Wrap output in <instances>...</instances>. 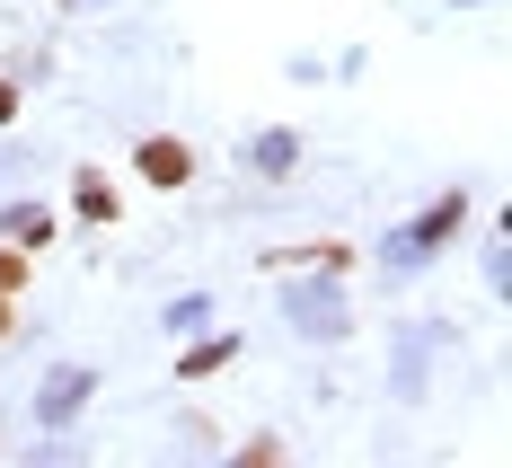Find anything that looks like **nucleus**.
Wrapping results in <instances>:
<instances>
[{
  "instance_id": "2",
  "label": "nucleus",
  "mask_w": 512,
  "mask_h": 468,
  "mask_svg": "<svg viewBox=\"0 0 512 468\" xmlns=\"http://www.w3.org/2000/svg\"><path fill=\"white\" fill-rule=\"evenodd\" d=\"M0 239H9V248H45V239H53V212L9 204V212H0Z\"/></svg>"
},
{
  "instance_id": "7",
  "label": "nucleus",
  "mask_w": 512,
  "mask_h": 468,
  "mask_svg": "<svg viewBox=\"0 0 512 468\" xmlns=\"http://www.w3.org/2000/svg\"><path fill=\"white\" fill-rule=\"evenodd\" d=\"M9 115H18V89H9V80H0V124H9Z\"/></svg>"
},
{
  "instance_id": "3",
  "label": "nucleus",
  "mask_w": 512,
  "mask_h": 468,
  "mask_svg": "<svg viewBox=\"0 0 512 468\" xmlns=\"http://www.w3.org/2000/svg\"><path fill=\"white\" fill-rule=\"evenodd\" d=\"M71 204H80V221H98V230H106V221H115V186H106L98 168H80V177H71Z\"/></svg>"
},
{
  "instance_id": "4",
  "label": "nucleus",
  "mask_w": 512,
  "mask_h": 468,
  "mask_svg": "<svg viewBox=\"0 0 512 468\" xmlns=\"http://www.w3.org/2000/svg\"><path fill=\"white\" fill-rule=\"evenodd\" d=\"M354 248L345 239H318V248H274V265H345Z\"/></svg>"
},
{
  "instance_id": "8",
  "label": "nucleus",
  "mask_w": 512,
  "mask_h": 468,
  "mask_svg": "<svg viewBox=\"0 0 512 468\" xmlns=\"http://www.w3.org/2000/svg\"><path fill=\"white\" fill-rule=\"evenodd\" d=\"M0 336H9V292H0Z\"/></svg>"
},
{
  "instance_id": "5",
  "label": "nucleus",
  "mask_w": 512,
  "mask_h": 468,
  "mask_svg": "<svg viewBox=\"0 0 512 468\" xmlns=\"http://www.w3.org/2000/svg\"><path fill=\"white\" fill-rule=\"evenodd\" d=\"M221 363H230V345H195V354H186V363H177V371H186V380H212V371H221Z\"/></svg>"
},
{
  "instance_id": "6",
  "label": "nucleus",
  "mask_w": 512,
  "mask_h": 468,
  "mask_svg": "<svg viewBox=\"0 0 512 468\" xmlns=\"http://www.w3.org/2000/svg\"><path fill=\"white\" fill-rule=\"evenodd\" d=\"M0 292H27V257L18 248H0Z\"/></svg>"
},
{
  "instance_id": "1",
  "label": "nucleus",
  "mask_w": 512,
  "mask_h": 468,
  "mask_svg": "<svg viewBox=\"0 0 512 468\" xmlns=\"http://www.w3.org/2000/svg\"><path fill=\"white\" fill-rule=\"evenodd\" d=\"M133 168H142L151 186H186V177H195V151H186V142H168V133H151V142L133 151Z\"/></svg>"
}]
</instances>
